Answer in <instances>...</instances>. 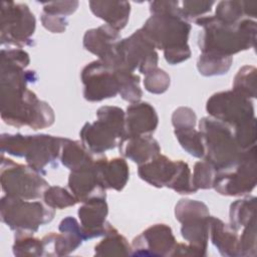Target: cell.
I'll return each mask as SVG.
<instances>
[{"instance_id": "6da1fadb", "label": "cell", "mask_w": 257, "mask_h": 257, "mask_svg": "<svg viewBox=\"0 0 257 257\" xmlns=\"http://www.w3.org/2000/svg\"><path fill=\"white\" fill-rule=\"evenodd\" d=\"M37 79L34 70L0 63V109L5 123L16 127L27 125L34 131L53 124V108L27 87Z\"/></svg>"}, {"instance_id": "7a4b0ae2", "label": "cell", "mask_w": 257, "mask_h": 257, "mask_svg": "<svg viewBox=\"0 0 257 257\" xmlns=\"http://www.w3.org/2000/svg\"><path fill=\"white\" fill-rule=\"evenodd\" d=\"M194 22L203 28L198 35L201 53L233 57L255 46L257 23L253 19L243 18L237 23H224L211 15L200 17Z\"/></svg>"}, {"instance_id": "3957f363", "label": "cell", "mask_w": 257, "mask_h": 257, "mask_svg": "<svg viewBox=\"0 0 257 257\" xmlns=\"http://www.w3.org/2000/svg\"><path fill=\"white\" fill-rule=\"evenodd\" d=\"M64 138L50 135L23 136L21 134H2L0 137L1 153L17 158H24L26 164L41 175L46 174V167L55 166L60 158Z\"/></svg>"}, {"instance_id": "277c9868", "label": "cell", "mask_w": 257, "mask_h": 257, "mask_svg": "<svg viewBox=\"0 0 257 257\" xmlns=\"http://www.w3.org/2000/svg\"><path fill=\"white\" fill-rule=\"evenodd\" d=\"M199 132L205 147L204 160L218 172L233 168L247 153L237 144L232 127L218 119L211 116L201 118Z\"/></svg>"}, {"instance_id": "5b68a950", "label": "cell", "mask_w": 257, "mask_h": 257, "mask_svg": "<svg viewBox=\"0 0 257 257\" xmlns=\"http://www.w3.org/2000/svg\"><path fill=\"white\" fill-rule=\"evenodd\" d=\"M97 119L85 122L79 136L82 145L94 155L118 147L125 138V112L118 106L104 105L96 111Z\"/></svg>"}, {"instance_id": "8992f818", "label": "cell", "mask_w": 257, "mask_h": 257, "mask_svg": "<svg viewBox=\"0 0 257 257\" xmlns=\"http://www.w3.org/2000/svg\"><path fill=\"white\" fill-rule=\"evenodd\" d=\"M141 29L156 49L164 52L189 46L191 24L181 9L151 14Z\"/></svg>"}, {"instance_id": "52a82bcc", "label": "cell", "mask_w": 257, "mask_h": 257, "mask_svg": "<svg viewBox=\"0 0 257 257\" xmlns=\"http://www.w3.org/2000/svg\"><path fill=\"white\" fill-rule=\"evenodd\" d=\"M139 177L156 188H170L175 192L188 195L197 190L192 184V173L189 165L182 161H173L159 155L152 161L139 166Z\"/></svg>"}, {"instance_id": "ba28073f", "label": "cell", "mask_w": 257, "mask_h": 257, "mask_svg": "<svg viewBox=\"0 0 257 257\" xmlns=\"http://www.w3.org/2000/svg\"><path fill=\"white\" fill-rule=\"evenodd\" d=\"M55 210L40 201L3 196L0 200L1 221L13 231L35 233L40 226L51 222Z\"/></svg>"}, {"instance_id": "9c48e42d", "label": "cell", "mask_w": 257, "mask_h": 257, "mask_svg": "<svg viewBox=\"0 0 257 257\" xmlns=\"http://www.w3.org/2000/svg\"><path fill=\"white\" fill-rule=\"evenodd\" d=\"M159 54L154 44L140 28L131 36L120 39L115 48V55L108 65L114 70L147 74L158 67Z\"/></svg>"}, {"instance_id": "30bf717a", "label": "cell", "mask_w": 257, "mask_h": 257, "mask_svg": "<svg viewBox=\"0 0 257 257\" xmlns=\"http://www.w3.org/2000/svg\"><path fill=\"white\" fill-rule=\"evenodd\" d=\"M28 165L15 163L1 154L0 180L5 195L23 200H37L49 187L48 182Z\"/></svg>"}, {"instance_id": "8fae6325", "label": "cell", "mask_w": 257, "mask_h": 257, "mask_svg": "<svg viewBox=\"0 0 257 257\" xmlns=\"http://www.w3.org/2000/svg\"><path fill=\"white\" fill-rule=\"evenodd\" d=\"M0 41L2 45L22 48L33 44L36 19L25 3L2 1L0 6Z\"/></svg>"}, {"instance_id": "7c38bea8", "label": "cell", "mask_w": 257, "mask_h": 257, "mask_svg": "<svg viewBox=\"0 0 257 257\" xmlns=\"http://www.w3.org/2000/svg\"><path fill=\"white\" fill-rule=\"evenodd\" d=\"M257 183L256 146L247 151L244 158L233 168L217 172L213 188L223 196H247Z\"/></svg>"}, {"instance_id": "4fadbf2b", "label": "cell", "mask_w": 257, "mask_h": 257, "mask_svg": "<svg viewBox=\"0 0 257 257\" xmlns=\"http://www.w3.org/2000/svg\"><path fill=\"white\" fill-rule=\"evenodd\" d=\"M206 110L211 117L228 124L232 130L256 118L251 99L234 90L212 94L207 100Z\"/></svg>"}, {"instance_id": "5bb4252c", "label": "cell", "mask_w": 257, "mask_h": 257, "mask_svg": "<svg viewBox=\"0 0 257 257\" xmlns=\"http://www.w3.org/2000/svg\"><path fill=\"white\" fill-rule=\"evenodd\" d=\"M83 97L90 102L101 101L118 94V72L101 60H93L81 70Z\"/></svg>"}, {"instance_id": "9a60e30c", "label": "cell", "mask_w": 257, "mask_h": 257, "mask_svg": "<svg viewBox=\"0 0 257 257\" xmlns=\"http://www.w3.org/2000/svg\"><path fill=\"white\" fill-rule=\"evenodd\" d=\"M177 244L170 226L155 224L132 242V256H172Z\"/></svg>"}, {"instance_id": "2e32d148", "label": "cell", "mask_w": 257, "mask_h": 257, "mask_svg": "<svg viewBox=\"0 0 257 257\" xmlns=\"http://www.w3.org/2000/svg\"><path fill=\"white\" fill-rule=\"evenodd\" d=\"M60 233H49L41 240L44 255L65 256L74 252L84 241L82 228L73 217H65L58 226Z\"/></svg>"}, {"instance_id": "e0dca14e", "label": "cell", "mask_w": 257, "mask_h": 257, "mask_svg": "<svg viewBox=\"0 0 257 257\" xmlns=\"http://www.w3.org/2000/svg\"><path fill=\"white\" fill-rule=\"evenodd\" d=\"M108 206L105 199L97 198L82 203L77 215L85 240L105 236L115 228L106 221Z\"/></svg>"}, {"instance_id": "ac0fdd59", "label": "cell", "mask_w": 257, "mask_h": 257, "mask_svg": "<svg viewBox=\"0 0 257 257\" xmlns=\"http://www.w3.org/2000/svg\"><path fill=\"white\" fill-rule=\"evenodd\" d=\"M68 188L80 203L97 198L106 199L105 189L101 184L94 162L85 168L70 172Z\"/></svg>"}, {"instance_id": "d6986e66", "label": "cell", "mask_w": 257, "mask_h": 257, "mask_svg": "<svg viewBox=\"0 0 257 257\" xmlns=\"http://www.w3.org/2000/svg\"><path fill=\"white\" fill-rule=\"evenodd\" d=\"M158 123V113L151 103L147 101L131 103L125 111V138L152 135Z\"/></svg>"}, {"instance_id": "ffe728a7", "label": "cell", "mask_w": 257, "mask_h": 257, "mask_svg": "<svg viewBox=\"0 0 257 257\" xmlns=\"http://www.w3.org/2000/svg\"><path fill=\"white\" fill-rule=\"evenodd\" d=\"M118 32L107 24L88 29L83 35V47L96 55L99 60L107 61L114 54L116 45L121 39Z\"/></svg>"}, {"instance_id": "44dd1931", "label": "cell", "mask_w": 257, "mask_h": 257, "mask_svg": "<svg viewBox=\"0 0 257 257\" xmlns=\"http://www.w3.org/2000/svg\"><path fill=\"white\" fill-rule=\"evenodd\" d=\"M119 154L138 164H146L161 154V147L152 135L135 136L122 140L118 145Z\"/></svg>"}, {"instance_id": "7402d4cb", "label": "cell", "mask_w": 257, "mask_h": 257, "mask_svg": "<svg viewBox=\"0 0 257 257\" xmlns=\"http://www.w3.org/2000/svg\"><path fill=\"white\" fill-rule=\"evenodd\" d=\"M94 165L105 190L112 189L117 192L123 190L130 178V168L124 159L107 160L104 157L95 159Z\"/></svg>"}, {"instance_id": "603a6c76", "label": "cell", "mask_w": 257, "mask_h": 257, "mask_svg": "<svg viewBox=\"0 0 257 257\" xmlns=\"http://www.w3.org/2000/svg\"><path fill=\"white\" fill-rule=\"evenodd\" d=\"M209 237L222 256H240L238 231L234 230L229 224L224 223L221 219L210 216Z\"/></svg>"}, {"instance_id": "cb8c5ba5", "label": "cell", "mask_w": 257, "mask_h": 257, "mask_svg": "<svg viewBox=\"0 0 257 257\" xmlns=\"http://www.w3.org/2000/svg\"><path fill=\"white\" fill-rule=\"evenodd\" d=\"M88 5L93 15L113 29L120 31L126 26L131 14L127 1H89Z\"/></svg>"}, {"instance_id": "d4e9b609", "label": "cell", "mask_w": 257, "mask_h": 257, "mask_svg": "<svg viewBox=\"0 0 257 257\" xmlns=\"http://www.w3.org/2000/svg\"><path fill=\"white\" fill-rule=\"evenodd\" d=\"M209 219L208 217H197L182 222L181 235L189 245L195 247L201 254L206 256L209 241Z\"/></svg>"}, {"instance_id": "484cf974", "label": "cell", "mask_w": 257, "mask_h": 257, "mask_svg": "<svg viewBox=\"0 0 257 257\" xmlns=\"http://www.w3.org/2000/svg\"><path fill=\"white\" fill-rule=\"evenodd\" d=\"M60 161L64 167L72 172L93 164L95 159L93 154L81 142L64 138L60 152Z\"/></svg>"}, {"instance_id": "4316f807", "label": "cell", "mask_w": 257, "mask_h": 257, "mask_svg": "<svg viewBox=\"0 0 257 257\" xmlns=\"http://www.w3.org/2000/svg\"><path fill=\"white\" fill-rule=\"evenodd\" d=\"M256 197L246 196L230 205L229 225L236 231L256 219Z\"/></svg>"}, {"instance_id": "83f0119b", "label": "cell", "mask_w": 257, "mask_h": 257, "mask_svg": "<svg viewBox=\"0 0 257 257\" xmlns=\"http://www.w3.org/2000/svg\"><path fill=\"white\" fill-rule=\"evenodd\" d=\"M131 254L132 245L116 229L103 236V239L94 247L96 256H128Z\"/></svg>"}, {"instance_id": "f1b7e54d", "label": "cell", "mask_w": 257, "mask_h": 257, "mask_svg": "<svg viewBox=\"0 0 257 257\" xmlns=\"http://www.w3.org/2000/svg\"><path fill=\"white\" fill-rule=\"evenodd\" d=\"M233 62L232 56H223L213 53H201L197 68L200 74L204 76H216L226 74Z\"/></svg>"}, {"instance_id": "f546056e", "label": "cell", "mask_w": 257, "mask_h": 257, "mask_svg": "<svg viewBox=\"0 0 257 257\" xmlns=\"http://www.w3.org/2000/svg\"><path fill=\"white\" fill-rule=\"evenodd\" d=\"M15 256H42L44 248L41 239L33 236V233L16 231L12 246Z\"/></svg>"}, {"instance_id": "4dcf8cb0", "label": "cell", "mask_w": 257, "mask_h": 257, "mask_svg": "<svg viewBox=\"0 0 257 257\" xmlns=\"http://www.w3.org/2000/svg\"><path fill=\"white\" fill-rule=\"evenodd\" d=\"M174 134L181 147L191 156L201 159L205 156V147L202 135L195 127L175 128Z\"/></svg>"}, {"instance_id": "1f68e13d", "label": "cell", "mask_w": 257, "mask_h": 257, "mask_svg": "<svg viewBox=\"0 0 257 257\" xmlns=\"http://www.w3.org/2000/svg\"><path fill=\"white\" fill-rule=\"evenodd\" d=\"M256 67L252 65L242 66L233 80V89L246 98L256 97Z\"/></svg>"}, {"instance_id": "d6a6232c", "label": "cell", "mask_w": 257, "mask_h": 257, "mask_svg": "<svg viewBox=\"0 0 257 257\" xmlns=\"http://www.w3.org/2000/svg\"><path fill=\"white\" fill-rule=\"evenodd\" d=\"M116 71L118 72L119 78L118 94L120 97L131 103L140 101L143 96V90L140 86V76L134 72Z\"/></svg>"}, {"instance_id": "836d02e7", "label": "cell", "mask_w": 257, "mask_h": 257, "mask_svg": "<svg viewBox=\"0 0 257 257\" xmlns=\"http://www.w3.org/2000/svg\"><path fill=\"white\" fill-rule=\"evenodd\" d=\"M42 198L44 203L54 210H62L72 207L78 203L73 194L59 186H49L44 191Z\"/></svg>"}, {"instance_id": "e575fe53", "label": "cell", "mask_w": 257, "mask_h": 257, "mask_svg": "<svg viewBox=\"0 0 257 257\" xmlns=\"http://www.w3.org/2000/svg\"><path fill=\"white\" fill-rule=\"evenodd\" d=\"M208 216H210L209 209L201 201L181 199L175 206V217L180 223L192 218Z\"/></svg>"}, {"instance_id": "d590c367", "label": "cell", "mask_w": 257, "mask_h": 257, "mask_svg": "<svg viewBox=\"0 0 257 257\" xmlns=\"http://www.w3.org/2000/svg\"><path fill=\"white\" fill-rule=\"evenodd\" d=\"M217 170L207 161L197 162L194 166V172L192 175V184L194 188L198 190H207L213 188Z\"/></svg>"}, {"instance_id": "8d00e7d4", "label": "cell", "mask_w": 257, "mask_h": 257, "mask_svg": "<svg viewBox=\"0 0 257 257\" xmlns=\"http://www.w3.org/2000/svg\"><path fill=\"white\" fill-rule=\"evenodd\" d=\"M215 18L224 23H237L246 18L242 1H220L215 10Z\"/></svg>"}, {"instance_id": "74e56055", "label": "cell", "mask_w": 257, "mask_h": 257, "mask_svg": "<svg viewBox=\"0 0 257 257\" xmlns=\"http://www.w3.org/2000/svg\"><path fill=\"white\" fill-rule=\"evenodd\" d=\"M171 84L170 75L159 67L151 70L145 75L144 86L147 91L154 94H162L167 91Z\"/></svg>"}, {"instance_id": "f35d334b", "label": "cell", "mask_w": 257, "mask_h": 257, "mask_svg": "<svg viewBox=\"0 0 257 257\" xmlns=\"http://www.w3.org/2000/svg\"><path fill=\"white\" fill-rule=\"evenodd\" d=\"M256 219L243 227V231L239 236L240 256L255 257L256 256Z\"/></svg>"}, {"instance_id": "ab89813d", "label": "cell", "mask_w": 257, "mask_h": 257, "mask_svg": "<svg viewBox=\"0 0 257 257\" xmlns=\"http://www.w3.org/2000/svg\"><path fill=\"white\" fill-rule=\"evenodd\" d=\"M215 4L214 1H203V0H185L180 2L181 10L184 17L189 21L203 17L206 13L212 10V6Z\"/></svg>"}, {"instance_id": "60d3db41", "label": "cell", "mask_w": 257, "mask_h": 257, "mask_svg": "<svg viewBox=\"0 0 257 257\" xmlns=\"http://www.w3.org/2000/svg\"><path fill=\"white\" fill-rule=\"evenodd\" d=\"M43 10L42 12L52 15H58L66 17L68 15L73 14L79 2L72 0V1H50V2H43Z\"/></svg>"}, {"instance_id": "b9f144b4", "label": "cell", "mask_w": 257, "mask_h": 257, "mask_svg": "<svg viewBox=\"0 0 257 257\" xmlns=\"http://www.w3.org/2000/svg\"><path fill=\"white\" fill-rule=\"evenodd\" d=\"M196 123L197 115L191 107L180 106L172 114V124L175 128L195 127Z\"/></svg>"}, {"instance_id": "7bdbcfd3", "label": "cell", "mask_w": 257, "mask_h": 257, "mask_svg": "<svg viewBox=\"0 0 257 257\" xmlns=\"http://www.w3.org/2000/svg\"><path fill=\"white\" fill-rule=\"evenodd\" d=\"M1 62L26 68L30 63L29 54L22 48H2Z\"/></svg>"}, {"instance_id": "ee69618b", "label": "cell", "mask_w": 257, "mask_h": 257, "mask_svg": "<svg viewBox=\"0 0 257 257\" xmlns=\"http://www.w3.org/2000/svg\"><path fill=\"white\" fill-rule=\"evenodd\" d=\"M40 20L43 27L52 33H62L65 31L68 25L66 17L47 14L44 12L41 13Z\"/></svg>"}, {"instance_id": "f6af8a7d", "label": "cell", "mask_w": 257, "mask_h": 257, "mask_svg": "<svg viewBox=\"0 0 257 257\" xmlns=\"http://www.w3.org/2000/svg\"><path fill=\"white\" fill-rule=\"evenodd\" d=\"M172 256H201V254L195 247L189 244L177 242Z\"/></svg>"}, {"instance_id": "bcb514c9", "label": "cell", "mask_w": 257, "mask_h": 257, "mask_svg": "<svg viewBox=\"0 0 257 257\" xmlns=\"http://www.w3.org/2000/svg\"><path fill=\"white\" fill-rule=\"evenodd\" d=\"M243 11L246 18L255 19L257 15V2L255 1H242Z\"/></svg>"}]
</instances>
